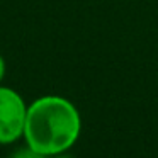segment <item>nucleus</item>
<instances>
[{
	"instance_id": "nucleus-1",
	"label": "nucleus",
	"mask_w": 158,
	"mask_h": 158,
	"mask_svg": "<svg viewBox=\"0 0 158 158\" xmlns=\"http://www.w3.org/2000/svg\"><path fill=\"white\" fill-rule=\"evenodd\" d=\"M82 133V117L72 100L43 95L27 104L22 139L46 156L70 151Z\"/></svg>"
},
{
	"instance_id": "nucleus-2",
	"label": "nucleus",
	"mask_w": 158,
	"mask_h": 158,
	"mask_svg": "<svg viewBox=\"0 0 158 158\" xmlns=\"http://www.w3.org/2000/svg\"><path fill=\"white\" fill-rule=\"evenodd\" d=\"M27 114L24 97L12 87L0 83V146L17 143L22 139Z\"/></svg>"
},
{
	"instance_id": "nucleus-3",
	"label": "nucleus",
	"mask_w": 158,
	"mask_h": 158,
	"mask_svg": "<svg viewBox=\"0 0 158 158\" xmlns=\"http://www.w3.org/2000/svg\"><path fill=\"white\" fill-rule=\"evenodd\" d=\"M7 158H49V156H46L43 153H38L36 150H32L31 146H27L24 143V146H19L12 153H9Z\"/></svg>"
},
{
	"instance_id": "nucleus-4",
	"label": "nucleus",
	"mask_w": 158,
	"mask_h": 158,
	"mask_svg": "<svg viewBox=\"0 0 158 158\" xmlns=\"http://www.w3.org/2000/svg\"><path fill=\"white\" fill-rule=\"evenodd\" d=\"M5 73H7V63H5V58L0 55V83L4 82Z\"/></svg>"
},
{
	"instance_id": "nucleus-5",
	"label": "nucleus",
	"mask_w": 158,
	"mask_h": 158,
	"mask_svg": "<svg viewBox=\"0 0 158 158\" xmlns=\"http://www.w3.org/2000/svg\"><path fill=\"white\" fill-rule=\"evenodd\" d=\"M49 158H73V156H72V155H68V151H65V153H58V155L49 156Z\"/></svg>"
}]
</instances>
